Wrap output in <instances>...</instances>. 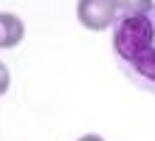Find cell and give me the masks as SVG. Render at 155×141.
Instances as JSON below:
<instances>
[{
  "mask_svg": "<svg viewBox=\"0 0 155 141\" xmlns=\"http://www.w3.org/2000/svg\"><path fill=\"white\" fill-rule=\"evenodd\" d=\"M76 17L90 31H104L116 20V3L113 0H79L76 3Z\"/></svg>",
  "mask_w": 155,
  "mask_h": 141,
  "instance_id": "2",
  "label": "cell"
},
{
  "mask_svg": "<svg viewBox=\"0 0 155 141\" xmlns=\"http://www.w3.org/2000/svg\"><path fill=\"white\" fill-rule=\"evenodd\" d=\"M113 48L127 73L138 85L155 90V8L135 17H121Z\"/></svg>",
  "mask_w": 155,
  "mask_h": 141,
  "instance_id": "1",
  "label": "cell"
},
{
  "mask_svg": "<svg viewBox=\"0 0 155 141\" xmlns=\"http://www.w3.org/2000/svg\"><path fill=\"white\" fill-rule=\"evenodd\" d=\"M25 37V25L17 14L0 12V48H14Z\"/></svg>",
  "mask_w": 155,
  "mask_h": 141,
  "instance_id": "3",
  "label": "cell"
},
{
  "mask_svg": "<svg viewBox=\"0 0 155 141\" xmlns=\"http://www.w3.org/2000/svg\"><path fill=\"white\" fill-rule=\"evenodd\" d=\"M8 85H12V76H8V68L3 62H0V96H3V93L8 90Z\"/></svg>",
  "mask_w": 155,
  "mask_h": 141,
  "instance_id": "5",
  "label": "cell"
},
{
  "mask_svg": "<svg viewBox=\"0 0 155 141\" xmlns=\"http://www.w3.org/2000/svg\"><path fill=\"white\" fill-rule=\"evenodd\" d=\"M116 3V12H121V17H135V14H144L155 6V0H113Z\"/></svg>",
  "mask_w": 155,
  "mask_h": 141,
  "instance_id": "4",
  "label": "cell"
},
{
  "mask_svg": "<svg viewBox=\"0 0 155 141\" xmlns=\"http://www.w3.org/2000/svg\"><path fill=\"white\" fill-rule=\"evenodd\" d=\"M76 141H104V138L96 136V133H87V136H82V138H76Z\"/></svg>",
  "mask_w": 155,
  "mask_h": 141,
  "instance_id": "6",
  "label": "cell"
}]
</instances>
